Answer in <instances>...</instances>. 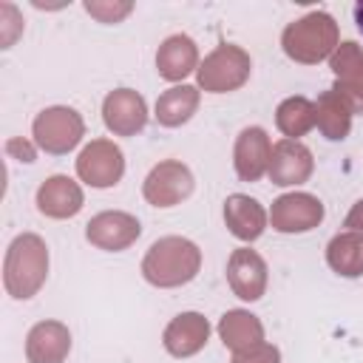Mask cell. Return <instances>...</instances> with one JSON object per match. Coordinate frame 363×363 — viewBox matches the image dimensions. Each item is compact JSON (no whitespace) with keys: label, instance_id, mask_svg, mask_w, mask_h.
Returning <instances> with one entry per match:
<instances>
[{"label":"cell","instance_id":"obj_22","mask_svg":"<svg viewBox=\"0 0 363 363\" xmlns=\"http://www.w3.org/2000/svg\"><path fill=\"white\" fill-rule=\"evenodd\" d=\"M218 335H221V340H224L227 349L241 352V349H247V346L264 340V326H261V320H258L252 312L230 309V312L218 320Z\"/></svg>","mask_w":363,"mask_h":363},{"label":"cell","instance_id":"obj_8","mask_svg":"<svg viewBox=\"0 0 363 363\" xmlns=\"http://www.w3.org/2000/svg\"><path fill=\"white\" fill-rule=\"evenodd\" d=\"M269 221L278 233H306L323 221V204L309 193H286L272 201Z\"/></svg>","mask_w":363,"mask_h":363},{"label":"cell","instance_id":"obj_25","mask_svg":"<svg viewBox=\"0 0 363 363\" xmlns=\"http://www.w3.org/2000/svg\"><path fill=\"white\" fill-rule=\"evenodd\" d=\"M230 363H281V352H278V346L261 340V343H252V346L235 352Z\"/></svg>","mask_w":363,"mask_h":363},{"label":"cell","instance_id":"obj_15","mask_svg":"<svg viewBox=\"0 0 363 363\" xmlns=\"http://www.w3.org/2000/svg\"><path fill=\"white\" fill-rule=\"evenodd\" d=\"M207 337H210L207 318L199 315V312H182L167 323V329L162 335V343L173 357H190V354L204 349Z\"/></svg>","mask_w":363,"mask_h":363},{"label":"cell","instance_id":"obj_28","mask_svg":"<svg viewBox=\"0 0 363 363\" xmlns=\"http://www.w3.org/2000/svg\"><path fill=\"white\" fill-rule=\"evenodd\" d=\"M9 153H20L23 162H34V150L28 142H20V139H11L9 142Z\"/></svg>","mask_w":363,"mask_h":363},{"label":"cell","instance_id":"obj_13","mask_svg":"<svg viewBox=\"0 0 363 363\" xmlns=\"http://www.w3.org/2000/svg\"><path fill=\"white\" fill-rule=\"evenodd\" d=\"M227 281H230L233 292L241 301H258L267 289V264H264V258L250 247L233 250V255L227 261Z\"/></svg>","mask_w":363,"mask_h":363},{"label":"cell","instance_id":"obj_2","mask_svg":"<svg viewBox=\"0 0 363 363\" xmlns=\"http://www.w3.org/2000/svg\"><path fill=\"white\" fill-rule=\"evenodd\" d=\"M281 45L289 60L315 65L335 54L337 48V23L326 11H309L306 17L289 23L281 34Z\"/></svg>","mask_w":363,"mask_h":363},{"label":"cell","instance_id":"obj_27","mask_svg":"<svg viewBox=\"0 0 363 363\" xmlns=\"http://www.w3.org/2000/svg\"><path fill=\"white\" fill-rule=\"evenodd\" d=\"M343 227H346V233H363V199L349 210Z\"/></svg>","mask_w":363,"mask_h":363},{"label":"cell","instance_id":"obj_29","mask_svg":"<svg viewBox=\"0 0 363 363\" xmlns=\"http://www.w3.org/2000/svg\"><path fill=\"white\" fill-rule=\"evenodd\" d=\"M354 23H357V28H360V34H363V3L354 6Z\"/></svg>","mask_w":363,"mask_h":363},{"label":"cell","instance_id":"obj_5","mask_svg":"<svg viewBox=\"0 0 363 363\" xmlns=\"http://www.w3.org/2000/svg\"><path fill=\"white\" fill-rule=\"evenodd\" d=\"M34 142L45 150V153H68L79 145L82 133H85V125H82V116L74 111V108H45L37 113L34 119Z\"/></svg>","mask_w":363,"mask_h":363},{"label":"cell","instance_id":"obj_12","mask_svg":"<svg viewBox=\"0 0 363 363\" xmlns=\"http://www.w3.org/2000/svg\"><path fill=\"white\" fill-rule=\"evenodd\" d=\"M139 233H142L139 221H136L130 213H119V210L99 213V216H94V218L88 221V227H85L88 241H91L94 247L111 250V252L130 247V244L139 238Z\"/></svg>","mask_w":363,"mask_h":363},{"label":"cell","instance_id":"obj_21","mask_svg":"<svg viewBox=\"0 0 363 363\" xmlns=\"http://www.w3.org/2000/svg\"><path fill=\"white\" fill-rule=\"evenodd\" d=\"M199 108V88L193 85H173L156 99V122L164 128L184 125Z\"/></svg>","mask_w":363,"mask_h":363},{"label":"cell","instance_id":"obj_26","mask_svg":"<svg viewBox=\"0 0 363 363\" xmlns=\"http://www.w3.org/2000/svg\"><path fill=\"white\" fill-rule=\"evenodd\" d=\"M85 11L94 14L99 23H116L130 11V3H85Z\"/></svg>","mask_w":363,"mask_h":363},{"label":"cell","instance_id":"obj_11","mask_svg":"<svg viewBox=\"0 0 363 363\" xmlns=\"http://www.w3.org/2000/svg\"><path fill=\"white\" fill-rule=\"evenodd\" d=\"M312 170H315L312 153L298 139H281L278 145H272L269 170H267L269 179H272V184H281V187L303 184V182H309Z\"/></svg>","mask_w":363,"mask_h":363},{"label":"cell","instance_id":"obj_16","mask_svg":"<svg viewBox=\"0 0 363 363\" xmlns=\"http://www.w3.org/2000/svg\"><path fill=\"white\" fill-rule=\"evenodd\" d=\"M37 207L48 218H71L82 210V190L68 176H51L37 190Z\"/></svg>","mask_w":363,"mask_h":363},{"label":"cell","instance_id":"obj_18","mask_svg":"<svg viewBox=\"0 0 363 363\" xmlns=\"http://www.w3.org/2000/svg\"><path fill=\"white\" fill-rule=\"evenodd\" d=\"M156 71L159 77L176 82V79H184L190 71H199V51H196V43L187 37V34H173L167 37L159 51H156Z\"/></svg>","mask_w":363,"mask_h":363},{"label":"cell","instance_id":"obj_4","mask_svg":"<svg viewBox=\"0 0 363 363\" xmlns=\"http://www.w3.org/2000/svg\"><path fill=\"white\" fill-rule=\"evenodd\" d=\"M250 54L233 43H221L216 51H210L204 57V62L199 65V85L210 94H227L241 88L250 79Z\"/></svg>","mask_w":363,"mask_h":363},{"label":"cell","instance_id":"obj_24","mask_svg":"<svg viewBox=\"0 0 363 363\" xmlns=\"http://www.w3.org/2000/svg\"><path fill=\"white\" fill-rule=\"evenodd\" d=\"M275 125L286 139H298L315 128V102L306 96H289L275 111Z\"/></svg>","mask_w":363,"mask_h":363},{"label":"cell","instance_id":"obj_1","mask_svg":"<svg viewBox=\"0 0 363 363\" xmlns=\"http://www.w3.org/2000/svg\"><path fill=\"white\" fill-rule=\"evenodd\" d=\"M199 267H201V252L193 241L182 235H164L150 244L142 261V275L147 284L170 289V286H182L193 281Z\"/></svg>","mask_w":363,"mask_h":363},{"label":"cell","instance_id":"obj_3","mask_svg":"<svg viewBox=\"0 0 363 363\" xmlns=\"http://www.w3.org/2000/svg\"><path fill=\"white\" fill-rule=\"evenodd\" d=\"M48 272V250L43 244L40 235L34 233H23L11 241L9 252H6V264H3V281L9 295L14 298H31L37 295V289L43 286Z\"/></svg>","mask_w":363,"mask_h":363},{"label":"cell","instance_id":"obj_17","mask_svg":"<svg viewBox=\"0 0 363 363\" xmlns=\"http://www.w3.org/2000/svg\"><path fill=\"white\" fill-rule=\"evenodd\" d=\"M71 349V335L60 320L37 323L26 337L28 363H62Z\"/></svg>","mask_w":363,"mask_h":363},{"label":"cell","instance_id":"obj_10","mask_svg":"<svg viewBox=\"0 0 363 363\" xmlns=\"http://www.w3.org/2000/svg\"><path fill=\"white\" fill-rule=\"evenodd\" d=\"M102 119H105L108 130H113L116 136H133L147 122V105L136 91L116 88L102 102Z\"/></svg>","mask_w":363,"mask_h":363},{"label":"cell","instance_id":"obj_7","mask_svg":"<svg viewBox=\"0 0 363 363\" xmlns=\"http://www.w3.org/2000/svg\"><path fill=\"white\" fill-rule=\"evenodd\" d=\"M77 173L91 187H113L125 173L122 150L111 139H94L77 159Z\"/></svg>","mask_w":363,"mask_h":363},{"label":"cell","instance_id":"obj_14","mask_svg":"<svg viewBox=\"0 0 363 363\" xmlns=\"http://www.w3.org/2000/svg\"><path fill=\"white\" fill-rule=\"evenodd\" d=\"M269 156H272V145L264 128H244L238 133L233 164L241 182H258L269 170Z\"/></svg>","mask_w":363,"mask_h":363},{"label":"cell","instance_id":"obj_23","mask_svg":"<svg viewBox=\"0 0 363 363\" xmlns=\"http://www.w3.org/2000/svg\"><path fill=\"white\" fill-rule=\"evenodd\" d=\"M326 264L343 278L363 275V233H337L326 247Z\"/></svg>","mask_w":363,"mask_h":363},{"label":"cell","instance_id":"obj_6","mask_svg":"<svg viewBox=\"0 0 363 363\" xmlns=\"http://www.w3.org/2000/svg\"><path fill=\"white\" fill-rule=\"evenodd\" d=\"M142 193L153 207H173L193 193V173L187 170V164L164 159L147 173Z\"/></svg>","mask_w":363,"mask_h":363},{"label":"cell","instance_id":"obj_20","mask_svg":"<svg viewBox=\"0 0 363 363\" xmlns=\"http://www.w3.org/2000/svg\"><path fill=\"white\" fill-rule=\"evenodd\" d=\"M352 113H354V111L349 108V102H346L335 88H329V91L320 94V99H318V105H315V125L320 128V133H323L326 139L337 142V139H346V136H349Z\"/></svg>","mask_w":363,"mask_h":363},{"label":"cell","instance_id":"obj_9","mask_svg":"<svg viewBox=\"0 0 363 363\" xmlns=\"http://www.w3.org/2000/svg\"><path fill=\"white\" fill-rule=\"evenodd\" d=\"M329 68L337 77L335 91L349 102L354 113H363V51L357 48V43H340L329 57Z\"/></svg>","mask_w":363,"mask_h":363},{"label":"cell","instance_id":"obj_19","mask_svg":"<svg viewBox=\"0 0 363 363\" xmlns=\"http://www.w3.org/2000/svg\"><path fill=\"white\" fill-rule=\"evenodd\" d=\"M224 221H227V230L235 238L255 241L267 227V213L255 199L235 193V196H230L224 201Z\"/></svg>","mask_w":363,"mask_h":363}]
</instances>
